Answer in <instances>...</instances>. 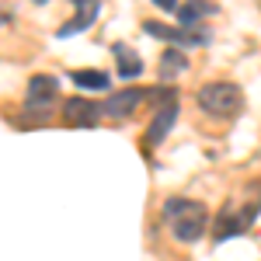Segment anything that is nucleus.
I'll list each match as a JSON object with an SVG mask.
<instances>
[{"instance_id":"f257e3e1","label":"nucleus","mask_w":261,"mask_h":261,"mask_svg":"<svg viewBox=\"0 0 261 261\" xmlns=\"http://www.w3.org/2000/svg\"><path fill=\"white\" fill-rule=\"evenodd\" d=\"M164 216H167L171 233H174L181 244H195L202 233H205V226H209V213H205L202 202L171 199L167 205H164Z\"/></svg>"},{"instance_id":"f03ea898","label":"nucleus","mask_w":261,"mask_h":261,"mask_svg":"<svg viewBox=\"0 0 261 261\" xmlns=\"http://www.w3.org/2000/svg\"><path fill=\"white\" fill-rule=\"evenodd\" d=\"M199 105L209 112V115H220V119H233L244 105V94L237 84L230 81H213L199 91Z\"/></svg>"},{"instance_id":"7ed1b4c3","label":"nucleus","mask_w":261,"mask_h":261,"mask_svg":"<svg viewBox=\"0 0 261 261\" xmlns=\"http://www.w3.org/2000/svg\"><path fill=\"white\" fill-rule=\"evenodd\" d=\"M258 213H261V202H254V205H247V209H244L241 199H226L220 220H216V241H226V237L244 233V230L254 223V216H258Z\"/></svg>"},{"instance_id":"20e7f679","label":"nucleus","mask_w":261,"mask_h":261,"mask_svg":"<svg viewBox=\"0 0 261 261\" xmlns=\"http://www.w3.org/2000/svg\"><path fill=\"white\" fill-rule=\"evenodd\" d=\"M28 108H24V115L32 122H42L45 119V112H49V105L56 98V77H49V73H35L32 81H28Z\"/></svg>"},{"instance_id":"39448f33","label":"nucleus","mask_w":261,"mask_h":261,"mask_svg":"<svg viewBox=\"0 0 261 261\" xmlns=\"http://www.w3.org/2000/svg\"><path fill=\"white\" fill-rule=\"evenodd\" d=\"M140 101H143V94L136 91V87H122V91H115V94L105 98L101 112H105L108 119H129V115L140 108Z\"/></svg>"},{"instance_id":"423d86ee","label":"nucleus","mask_w":261,"mask_h":261,"mask_svg":"<svg viewBox=\"0 0 261 261\" xmlns=\"http://www.w3.org/2000/svg\"><path fill=\"white\" fill-rule=\"evenodd\" d=\"M105 112H101V105L87 98H66L63 101V119L70 122V125H94Z\"/></svg>"},{"instance_id":"0eeeda50","label":"nucleus","mask_w":261,"mask_h":261,"mask_svg":"<svg viewBox=\"0 0 261 261\" xmlns=\"http://www.w3.org/2000/svg\"><path fill=\"white\" fill-rule=\"evenodd\" d=\"M174 119H178V105L171 101V105H161L157 112H153V119H150V125H146V146H157V143L171 133V125H174Z\"/></svg>"},{"instance_id":"6e6552de","label":"nucleus","mask_w":261,"mask_h":261,"mask_svg":"<svg viewBox=\"0 0 261 261\" xmlns=\"http://www.w3.org/2000/svg\"><path fill=\"white\" fill-rule=\"evenodd\" d=\"M153 39H167V42H178V45H205L209 42V35H202V32H178V28H171V24H161V21H146L143 24Z\"/></svg>"},{"instance_id":"1a4fd4ad","label":"nucleus","mask_w":261,"mask_h":261,"mask_svg":"<svg viewBox=\"0 0 261 261\" xmlns=\"http://www.w3.org/2000/svg\"><path fill=\"white\" fill-rule=\"evenodd\" d=\"M94 18H98V0H81V4H77V11H73V18L66 21L56 35H60V39H70V35L84 32V28H87Z\"/></svg>"},{"instance_id":"9d476101","label":"nucleus","mask_w":261,"mask_h":261,"mask_svg":"<svg viewBox=\"0 0 261 261\" xmlns=\"http://www.w3.org/2000/svg\"><path fill=\"white\" fill-rule=\"evenodd\" d=\"M70 81L77 84V87H84V91H105V87L112 84V77H108L105 70H73Z\"/></svg>"},{"instance_id":"9b49d317","label":"nucleus","mask_w":261,"mask_h":261,"mask_svg":"<svg viewBox=\"0 0 261 261\" xmlns=\"http://www.w3.org/2000/svg\"><path fill=\"white\" fill-rule=\"evenodd\" d=\"M115 56H119V77L133 81V77H140V73H143L140 56H136V53H129L125 45H115Z\"/></svg>"},{"instance_id":"f8f14e48","label":"nucleus","mask_w":261,"mask_h":261,"mask_svg":"<svg viewBox=\"0 0 261 261\" xmlns=\"http://www.w3.org/2000/svg\"><path fill=\"white\" fill-rule=\"evenodd\" d=\"M181 70H188V56H185L181 49H167V53L161 56V77L171 81V77L181 73Z\"/></svg>"},{"instance_id":"ddd939ff","label":"nucleus","mask_w":261,"mask_h":261,"mask_svg":"<svg viewBox=\"0 0 261 261\" xmlns=\"http://www.w3.org/2000/svg\"><path fill=\"white\" fill-rule=\"evenodd\" d=\"M213 11H216L213 4H205V0H199V4H185V7H178L174 14H178V21H181V24H195V21L209 18Z\"/></svg>"},{"instance_id":"4468645a","label":"nucleus","mask_w":261,"mask_h":261,"mask_svg":"<svg viewBox=\"0 0 261 261\" xmlns=\"http://www.w3.org/2000/svg\"><path fill=\"white\" fill-rule=\"evenodd\" d=\"M7 18H11V14H7V11H0V24H7Z\"/></svg>"}]
</instances>
